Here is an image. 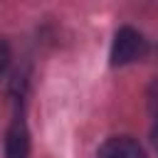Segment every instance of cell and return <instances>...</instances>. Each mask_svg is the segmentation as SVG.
<instances>
[{
	"mask_svg": "<svg viewBox=\"0 0 158 158\" xmlns=\"http://www.w3.org/2000/svg\"><path fill=\"white\" fill-rule=\"evenodd\" d=\"M10 59H12V52H10V44L0 37V77L7 72V67H10Z\"/></svg>",
	"mask_w": 158,
	"mask_h": 158,
	"instance_id": "277c9868",
	"label": "cell"
},
{
	"mask_svg": "<svg viewBox=\"0 0 158 158\" xmlns=\"http://www.w3.org/2000/svg\"><path fill=\"white\" fill-rule=\"evenodd\" d=\"M96 158H148L143 146L131 136H114L106 138L96 153Z\"/></svg>",
	"mask_w": 158,
	"mask_h": 158,
	"instance_id": "3957f363",
	"label": "cell"
},
{
	"mask_svg": "<svg viewBox=\"0 0 158 158\" xmlns=\"http://www.w3.org/2000/svg\"><path fill=\"white\" fill-rule=\"evenodd\" d=\"M146 52H148L146 37H143L138 30H133V27H121V30L114 35L109 59H111L114 67H123V64H131V62L143 59Z\"/></svg>",
	"mask_w": 158,
	"mask_h": 158,
	"instance_id": "6da1fadb",
	"label": "cell"
},
{
	"mask_svg": "<svg viewBox=\"0 0 158 158\" xmlns=\"http://www.w3.org/2000/svg\"><path fill=\"white\" fill-rule=\"evenodd\" d=\"M5 156L7 158H30V131L22 116H15L5 133Z\"/></svg>",
	"mask_w": 158,
	"mask_h": 158,
	"instance_id": "7a4b0ae2",
	"label": "cell"
},
{
	"mask_svg": "<svg viewBox=\"0 0 158 158\" xmlns=\"http://www.w3.org/2000/svg\"><path fill=\"white\" fill-rule=\"evenodd\" d=\"M151 141H153V146H156V151H158V118H156V123H153V131H151Z\"/></svg>",
	"mask_w": 158,
	"mask_h": 158,
	"instance_id": "5b68a950",
	"label": "cell"
}]
</instances>
